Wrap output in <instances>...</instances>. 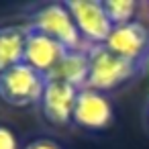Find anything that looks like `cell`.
<instances>
[{
    "label": "cell",
    "instance_id": "cell-9",
    "mask_svg": "<svg viewBox=\"0 0 149 149\" xmlns=\"http://www.w3.org/2000/svg\"><path fill=\"white\" fill-rule=\"evenodd\" d=\"M29 25H0V76L23 63Z\"/></svg>",
    "mask_w": 149,
    "mask_h": 149
},
{
    "label": "cell",
    "instance_id": "cell-1",
    "mask_svg": "<svg viewBox=\"0 0 149 149\" xmlns=\"http://www.w3.org/2000/svg\"><path fill=\"white\" fill-rule=\"evenodd\" d=\"M88 51V82L86 88L96 92H110L125 86L139 72V63L127 61L114 53H110L104 45H92Z\"/></svg>",
    "mask_w": 149,
    "mask_h": 149
},
{
    "label": "cell",
    "instance_id": "cell-8",
    "mask_svg": "<svg viewBox=\"0 0 149 149\" xmlns=\"http://www.w3.org/2000/svg\"><path fill=\"white\" fill-rule=\"evenodd\" d=\"M76 96H78V88H74L65 82L47 78L45 90H43V96H41V102H39L45 120H49L55 127L70 125L72 116H74Z\"/></svg>",
    "mask_w": 149,
    "mask_h": 149
},
{
    "label": "cell",
    "instance_id": "cell-4",
    "mask_svg": "<svg viewBox=\"0 0 149 149\" xmlns=\"http://www.w3.org/2000/svg\"><path fill=\"white\" fill-rule=\"evenodd\" d=\"M65 6L86 47L104 45L106 37L112 31V25L104 13L102 2H98V0H68Z\"/></svg>",
    "mask_w": 149,
    "mask_h": 149
},
{
    "label": "cell",
    "instance_id": "cell-6",
    "mask_svg": "<svg viewBox=\"0 0 149 149\" xmlns=\"http://www.w3.org/2000/svg\"><path fill=\"white\" fill-rule=\"evenodd\" d=\"M68 51L70 49H65L55 39H51L45 33L35 31V29L29 27L27 41H25V57H23V63H27L35 72H39L41 76L49 78L53 74V70L57 68V63L61 61V57Z\"/></svg>",
    "mask_w": 149,
    "mask_h": 149
},
{
    "label": "cell",
    "instance_id": "cell-2",
    "mask_svg": "<svg viewBox=\"0 0 149 149\" xmlns=\"http://www.w3.org/2000/svg\"><path fill=\"white\" fill-rule=\"evenodd\" d=\"M27 25L35 31L45 33L47 37L55 39L57 43H61L70 51L88 49L86 43L82 41L80 33H78V27H76L65 2H49V4L37 6L29 15Z\"/></svg>",
    "mask_w": 149,
    "mask_h": 149
},
{
    "label": "cell",
    "instance_id": "cell-7",
    "mask_svg": "<svg viewBox=\"0 0 149 149\" xmlns=\"http://www.w3.org/2000/svg\"><path fill=\"white\" fill-rule=\"evenodd\" d=\"M104 47L127 61L139 63L149 47V29L139 21L112 27L110 35L104 41Z\"/></svg>",
    "mask_w": 149,
    "mask_h": 149
},
{
    "label": "cell",
    "instance_id": "cell-14",
    "mask_svg": "<svg viewBox=\"0 0 149 149\" xmlns=\"http://www.w3.org/2000/svg\"><path fill=\"white\" fill-rule=\"evenodd\" d=\"M139 72H141V74H145V76H147V80H149V47H147L145 55H143V57H141V61H139Z\"/></svg>",
    "mask_w": 149,
    "mask_h": 149
},
{
    "label": "cell",
    "instance_id": "cell-16",
    "mask_svg": "<svg viewBox=\"0 0 149 149\" xmlns=\"http://www.w3.org/2000/svg\"><path fill=\"white\" fill-rule=\"evenodd\" d=\"M147 8H149V4H147Z\"/></svg>",
    "mask_w": 149,
    "mask_h": 149
},
{
    "label": "cell",
    "instance_id": "cell-3",
    "mask_svg": "<svg viewBox=\"0 0 149 149\" xmlns=\"http://www.w3.org/2000/svg\"><path fill=\"white\" fill-rule=\"evenodd\" d=\"M45 82V76H41L27 63H19L0 76V100L17 108L39 104Z\"/></svg>",
    "mask_w": 149,
    "mask_h": 149
},
{
    "label": "cell",
    "instance_id": "cell-5",
    "mask_svg": "<svg viewBox=\"0 0 149 149\" xmlns=\"http://www.w3.org/2000/svg\"><path fill=\"white\" fill-rule=\"evenodd\" d=\"M114 116L112 102L106 94L96 92L92 88L78 90L76 104H74V116L72 123L84 131H104L110 127Z\"/></svg>",
    "mask_w": 149,
    "mask_h": 149
},
{
    "label": "cell",
    "instance_id": "cell-11",
    "mask_svg": "<svg viewBox=\"0 0 149 149\" xmlns=\"http://www.w3.org/2000/svg\"><path fill=\"white\" fill-rule=\"evenodd\" d=\"M102 6H104V13H106V17H108L112 27L137 21L135 15H137L139 6H137L135 0H104Z\"/></svg>",
    "mask_w": 149,
    "mask_h": 149
},
{
    "label": "cell",
    "instance_id": "cell-10",
    "mask_svg": "<svg viewBox=\"0 0 149 149\" xmlns=\"http://www.w3.org/2000/svg\"><path fill=\"white\" fill-rule=\"evenodd\" d=\"M49 78L65 82V84H70L78 90L86 88V82H88V51L86 49L68 51Z\"/></svg>",
    "mask_w": 149,
    "mask_h": 149
},
{
    "label": "cell",
    "instance_id": "cell-15",
    "mask_svg": "<svg viewBox=\"0 0 149 149\" xmlns=\"http://www.w3.org/2000/svg\"><path fill=\"white\" fill-rule=\"evenodd\" d=\"M147 120H149V108H147Z\"/></svg>",
    "mask_w": 149,
    "mask_h": 149
},
{
    "label": "cell",
    "instance_id": "cell-13",
    "mask_svg": "<svg viewBox=\"0 0 149 149\" xmlns=\"http://www.w3.org/2000/svg\"><path fill=\"white\" fill-rule=\"evenodd\" d=\"M23 149H61V145L53 139H47V137H41V139H35L31 143H27Z\"/></svg>",
    "mask_w": 149,
    "mask_h": 149
},
{
    "label": "cell",
    "instance_id": "cell-12",
    "mask_svg": "<svg viewBox=\"0 0 149 149\" xmlns=\"http://www.w3.org/2000/svg\"><path fill=\"white\" fill-rule=\"evenodd\" d=\"M0 149H19V141L15 133L4 125H0Z\"/></svg>",
    "mask_w": 149,
    "mask_h": 149
}]
</instances>
